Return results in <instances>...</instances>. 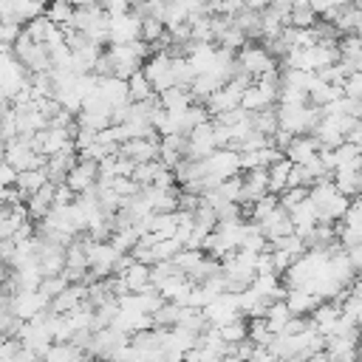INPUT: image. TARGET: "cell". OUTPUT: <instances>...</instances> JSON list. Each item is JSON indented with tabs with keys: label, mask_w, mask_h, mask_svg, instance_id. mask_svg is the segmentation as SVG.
Returning a JSON list of instances; mask_svg holds the SVG:
<instances>
[{
	"label": "cell",
	"mask_w": 362,
	"mask_h": 362,
	"mask_svg": "<svg viewBox=\"0 0 362 362\" xmlns=\"http://www.w3.org/2000/svg\"><path fill=\"white\" fill-rule=\"evenodd\" d=\"M238 173H240V156H238V153H232V150H215V153H209V156L201 161L204 192L212 189V187H218L221 181L238 175Z\"/></svg>",
	"instance_id": "1"
},
{
	"label": "cell",
	"mask_w": 362,
	"mask_h": 362,
	"mask_svg": "<svg viewBox=\"0 0 362 362\" xmlns=\"http://www.w3.org/2000/svg\"><path fill=\"white\" fill-rule=\"evenodd\" d=\"M235 65H238L240 74H246V76H252V79H257V76H263V74H269V71H277V59H272L263 45H249V42L238 51Z\"/></svg>",
	"instance_id": "2"
},
{
	"label": "cell",
	"mask_w": 362,
	"mask_h": 362,
	"mask_svg": "<svg viewBox=\"0 0 362 362\" xmlns=\"http://www.w3.org/2000/svg\"><path fill=\"white\" fill-rule=\"evenodd\" d=\"M3 300H6L8 314L17 317V320H23V322H28L37 314L48 311V300L40 291H14L11 297H3Z\"/></svg>",
	"instance_id": "3"
},
{
	"label": "cell",
	"mask_w": 362,
	"mask_h": 362,
	"mask_svg": "<svg viewBox=\"0 0 362 362\" xmlns=\"http://www.w3.org/2000/svg\"><path fill=\"white\" fill-rule=\"evenodd\" d=\"M141 74L144 79L150 82L153 93H164L167 88H175L173 85V74H170V54L167 51H158V54H150V59L141 62Z\"/></svg>",
	"instance_id": "4"
},
{
	"label": "cell",
	"mask_w": 362,
	"mask_h": 362,
	"mask_svg": "<svg viewBox=\"0 0 362 362\" xmlns=\"http://www.w3.org/2000/svg\"><path fill=\"white\" fill-rule=\"evenodd\" d=\"M130 342V337H124V334H119L116 328H99V331H93V337H90V345H88V356L90 359H102V362H110V356L119 351V348H124Z\"/></svg>",
	"instance_id": "5"
},
{
	"label": "cell",
	"mask_w": 362,
	"mask_h": 362,
	"mask_svg": "<svg viewBox=\"0 0 362 362\" xmlns=\"http://www.w3.org/2000/svg\"><path fill=\"white\" fill-rule=\"evenodd\" d=\"M206 325L212 328H221L226 322H235L240 314H238V297L235 294H218L215 300H209L204 308H201Z\"/></svg>",
	"instance_id": "6"
},
{
	"label": "cell",
	"mask_w": 362,
	"mask_h": 362,
	"mask_svg": "<svg viewBox=\"0 0 362 362\" xmlns=\"http://www.w3.org/2000/svg\"><path fill=\"white\" fill-rule=\"evenodd\" d=\"M139 25L141 17H136L133 11L122 14V17H110L107 20V45H130L139 40Z\"/></svg>",
	"instance_id": "7"
},
{
	"label": "cell",
	"mask_w": 362,
	"mask_h": 362,
	"mask_svg": "<svg viewBox=\"0 0 362 362\" xmlns=\"http://www.w3.org/2000/svg\"><path fill=\"white\" fill-rule=\"evenodd\" d=\"M96 164H90V161H76L74 167H71V173L65 175V187L74 192V195H82V192H88V189H93L96 187Z\"/></svg>",
	"instance_id": "8"
},
{
	"label": "cell",
	"mask_w": 362,
	"mask_h": 362,
	"mask_svg": "<svg viewBox=\"0 0 362 362\" xmlns=\"http://www.w3.org/2000/svg\"><path fill=\"white\" fill-rule=\"evenodd\" d=\"M257 229H260V235H263L269 243H274V240H280V238L291 235L288 212H286V209H280V206H274V209H272V215H266V218L257 223Z\"/></svg>",
	"instance_id": "9"
},
{
	"label": "cell",
	"mask_w": 362,
	"mask_h": 362,
	"mask_svg": "<svg viewBox=\"0 0 362 362\" xmlns=\"http://www.w3.org/2000/svg\"><path fill=\"white\" fill-rule=\"evenodd\" d=\"M96 96L113 110L119 105H127V82L124 79H116V76H102L99 85H96Z\"/></svg>",
	"instance_id": "10"
},
{
	"label": "cell",
	"mask_w": 362,
	"mask_h": 362,
	"mask_svg": "<svg viewBox=\"0 0 362 362\" xmlns=\"http://www.w3.org/2000/svg\"><path fill=\"white\" fill-rule=\"evenodd\" d=\"M317 153H320V144H317L314 136H291L288 147L283 150V158H288L291 164H300V167H303V164L311 161Z\"/></svg>",
	"instance_id": "11"
},
{
	"label": "cell",
	"mask_w": 362,
	"mask_h": 362,
	"mask_svg": "<svg viewBox=\"0 0 362 362\" xmlns=\"http://www.w3.org/2000/svg\"><path fill=\"white\" fill-rule=\"evenodd\" d=\"M51 206H54V184H51V181H48L45 187H40L34 195L25 198V212H28V218H34V221H42Z\"/></svg>",
	"instance_id": "12"
},
{
	"label": "cell",
	"mask_w": 362,
	"mask_h": 362,
	"mask_svg": "<svg viewBox=\"0 0 362 362\" xmlns=\"http://www.w3.org/2000/svg\"><path fill=\"white\" fill-rule=\"evenodd\" d=\"M283 303L291 311V317H303V314H311L322 300L314 297V294H308V291H303V288H286Z\"/></svg>",
	"instance_id": "13"
},
{
	"label": "cell",
	"mask_w": 362,
	"mask_h": 362,
	"mask_svg": "<svg viewBox=\"0 0 362 362\" xmlns=\"http://www.w3.org/2000/svg\"><path fill=\"white\" fill-rule=\"evenodd\" d=\"M116 277H122L124 280V286H127V291L130 294H141V291H150L153 286H150V266H141V263H130L122 274H116Z\"/></svg>",
	"instance_id": "14"
},
{
	"label": "cell",
	"mask_w": 362,
	"mask_h": 362,
	"mask_svg": "<svg viewBox=\"0 0 362 362\" xmlns=\"http://www.w3.org/2000/svg\"><path fill=\"white\" fill-rule=\"evenodd\" d=\"M40 362H93L85 351H76L71 342H54L42 356Z\"/></svg>",
	"instance_id": "15"
},
{
	"label": "cell",
	"mask_w": 362,
	"mask_h": 362,
	"mask_svg": "<svg viewBox=\"0 0 362 362\" xmlns=\"http://www.w3.org/2000/svg\"><path fill=\"white\" fill-rule=\"evenodd\" d=\"M45 184H48L45 170H23V173H17L14 189H17L23 198H28V195H34L40 187H45Z\"/></svg>",
	"instance_id": "16"
},
{
	"label": "cell",
	"mask_w": 362,
	"mask_h": 362,
	"mask_svg": "<svg viewBox=\"0 0 362 362\" xmlns=\"http://www.w3.org/2000/svg\"><path fill=\"white\" fill-rule=\"evenodd\" d=\"M288 320H291V311L286 308V303H283V300L269 303V308H266V314H263V322H266V328L272 331V337H274V334H280V328H283Z\"/></svg>",
	"instance_id": "17"
},
{
	"label": "cell",
	"mask_w": 362,
	"mask_h": 362,
	"mask_svg": "<svg viewBox=\"0 0 362 362\" xmlns=\"http://www.w3.org/2000/svg\"><path fill=\"white\" fill-rule=\"evenodd\" d=\"M288 170H291V161L288 158H280L277 164H272L266 170V178H269V195H280L286 189V178H288Z\"/></svg>",
	"instance_id": "18"
},
{
	"label": "cell",
	"mask_w": 362,
	"mask_h": 362,
	"mask_svg": "<svg viewBox=\"0 0 362 362\" xmlns=\"http://www.w3.org/2000/svg\"><path fill=\"white\" fill-rule=\"evenodd\" d=\"M317 17L308 3H291V11L286 17V28H314Z\"/></svg>",
	"instance_id": "19"
},
{
	"label": "cell",
	"mask_w": 362,
	"mask_h": 362,
	"mask_svg": "<svg viewBox=\"0 0 362 362\" xmlns=\"http://www.w3.org/2000/svg\"><path fill=\"white\" fill-rule=\"evenodd\" d=\"M156 99H158V105H161L164 110H187V107L192 105V96H189L184 88H167V90L158 93Z\"/></svg>",
	"instance_id": "20"
},
{
	"label": "cell",
	"mask_w": 362,
	"mask_h": 362,
	"mask_svg": "<svg viewBox=\"0 0 362 362\" xmlns=\"http://www.w3.org/2000/svg\"><path fill=\"white\" fill-rule=\"evenodd\" d=\"M127 82V99L130 102H147V99H153L156 93H153V88H150V82L144 79V74L141 71H136L133 76H127L124 79Z\"/></svg>",
	"instance_id": "21"
},
{
	"label": "cell",
	"mask_w": 362,
	"mask_h": 362,
	"mask_svg": "<svg viewBox=\"0 0 362 362\" xmlns=\"http://www.w3.org/2000/svg\"><path fill=\"white\" fill-rule=\"evenodd\" d=\"M161 161H141V164H136L133 167V173H130V181L136 184V187H150L153 181H156V175L161 173Z\"/></svg>",
	"instance_id": "22"
},
{
	"label": "cell",
	"mask_w": 362,
	"mask_h": 362,
	"mask_svg": "<svg viewBox=\"0 0 362 362\" xmlns=\"http://www.w3.org/2000/svg\"><path fill=\"white\" fill-rule=\"evenodd\" d=\"M150 320H153V328H175L178 320H181V305H175V303H164Z\"/></svg>",
	"instance_id": "23"
},
{
	"label": "cell",
	"mask_w": 362,
	"mask_h": 362,
	"mask_svg": "<svg viewBox=\"0 0 362 362\" xmlns=\"http://www.w3.org/2000/svg\"><path fill=\"white\" fill-rule=\"evenodd\" d=\"M218 337L226 342V345H235V342H243L246 339V320L238 317L235 322H226L218 328Z\"/></svg>",
	"instance_id": "24"
},
{
	"label": "cell",
	"mask_w": 362,
	"mask_h": 362,
	"mask_svg": "<svg viewBox=\"0 0 362 362\" xmlns=\"http://www.w3.org/2000/svg\"><path fill=\"white\" fill-rule=\"evenodd\" d=\"M71 14H74V6L71 3H51L48 8H45V20L51 23V25H57V28H62V25H68V20H71Z\"/></svg>",
	"instance_id": "25"
},
{
	"label": "cell",
	"mask_w": 362,
	"mask_h": 362,
	"mask_svg": "<svg viewBox=\"0 0 362 362\" xmlns=\"http://www.w3.org/2000/svg\"><path fill=\"white\" fill-rule=\"evenodd\" d=\"M161 34H164V25H161L158 20H153V17H141V25H139V40H141L144 45L158 42V40H161Z\"/></svg>",
	"instance_id": "26"
},
{
	"label": "cell",
	"mask_w": 362,
	"mask_h": 362,
	"mask_svg": "<svg viewBox=\"0 0 362 362\" xmlns=\"http://www.w3.org/2000/svg\"><path fill=\"white\" fill-rule=\"evenodd\" d=\"M269 249H277V252H286V255H291L294 260L300 257V255H305V246H303V240L291 232V235H286V238H280V240H274V243H269Z\"/></svg>",
	"instance_id": "27"
},
{
	"label": "cell",
	"mask_w": 362,
	"mask_h": 362,
	"mask_svg": "<svg viewBox=\"0 0 362 362\" xmlns=\"http://www.w3.org/2000/svg\"><path fill=\"white\" fill-rule=\"evenodd\" d=\"M65 288H68V283H65V277H62V274H54V277H42V280H40V286H37V291H40V294H42L48 303H51L57 294H62Z\"/></svg>",
	"instance_id": "28"
},
{
	"label": "cell",
	"mask_w": 362,
	"mask_h": 362,
	"mask_svg": "<svg viewBox=\"0 0 362 362\" xmlns=\"http://www.w3.org/2000/svg\"><path fill=\"white\" fill-rule=\"evenodd\" d=\"M331 153H334V170H337V167H345V164H351L354 158H359V153H362V150H359L356 144L342 141V144H339V147H334Z\"/></svg>",
	"instance_id": "29"
},
{
	"label": "cell",
	"mask_w": 362,
	"mask_h": 362,
	"mask_svg": "<svg viewBox=\"0 0 362 362\" xmlns=\"http://www.w3.org/2000/svg\"><path fill=\"white\" fill-rule=\"evenodd\" d=\"M339 93L348 96V99H362V71L348 74L342 79V85H339Z\"/></svg>",
	"instance_id": "30"
},
{
	"label": "cell",
	"mask_w": 362,
	"mask_h": 362,
	"mask_svg": "<svg viewBox=\"0 0 362 362\" xmlns=\"http://www.w3.org/2000/svg\"><path fill=\"white\" fill-rule=\"evenodd\" d=\"M308 328V320L305 317H291L283 328H280V334H274V337H294V334H303Z\"/></svg>",
	"instance_id": "31"
},
{
	"label": "cell",
	"mask_w": 362,
	"mask_h": 362,
	"mask_svg": "<svg viewBox=\"0 0 362 362\" xmlns=\"http://www.w3.org/2000/svg\"><path fill=\"white\" fill-rule=\"evenodd\" d=\"M74 192L65 187V184H54V206H68V204H74Z\"/></svg>",
	"instance_id": "32"
},
{
	"label": "cell",
	"mask_w": 362,
	"mask_h": 362,
	"mask_svg": "<svg viewBox=\"0 0 362 362\" xmlns=\"http://www.w3.org/2000/svg\"><path fill=\"white\" fill-rule=\"evenodd\" d=\"M255 274H274V266H272V252H260L255 257Z\"/></svg>",
	"instance_id": "33"
},
{
	"label": "cell",
	"mask_w": 362,
	"mask_h": 362,
	"mask_svg": "<svg viewBox=\"0 0 362 362\" xmlns=\"http://www.w3.org/2000/svg\"><path fill=\"white\" fill-rule=\"evenodd\" d=\"M14 181H17V170H14V167H8V164L3 161V164H0V189L14 187Z\"/></svg>",
	"instance_id": "34"
},
{
	"label": "cell",
	"mask_w": 362,
	"mask_h": 362,
	"mask_svg": "<svg viewBox=\"0 0 362 362\" xmlns=\"http://www.w3.org/2000/svg\"><path fill=\"white\" fill-rule=\"evenodd\" d=\"M249 362H277V359H274L266 348H255V351H252V356H249Z\"/></svg>",
	"instance_id": "35"
},
{
	"label": "cell",
	"mask_w": 362,
	"mask_h": 362,
	"mask_svg": "<svg viewBox=\"0 0 362 362\" xmlns=\"http://www.w3.org/2000/svg\"><path fill=\"white\" fill-rule=\"evenodd\" d=\"M0 206H6V189H0Z\"/></svg>",
	"instance_id": "36"
},
{
	"label": "cell",
	"mask_w": 362,
	"mask_h": 362,
	"mask_svg": "<svg viewBox=\"0 0 362 362\" xmlns=\"http://www.w3.org/2000/svg\"><path fill=\"white\" fill-rule=\"evenodd\" d=\"M156 362H167V359H156Z\"/></svg>",
	"instance_id": "37"
}]
</instances>
